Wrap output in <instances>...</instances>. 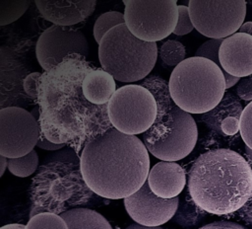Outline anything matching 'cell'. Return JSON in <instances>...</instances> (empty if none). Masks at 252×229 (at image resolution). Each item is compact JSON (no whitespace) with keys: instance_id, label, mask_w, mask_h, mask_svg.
<instances>
[{"instance_id":"37","label":"cell","mask_w":252,"mask_h":229,"mask_svg":"<svg viewBox=\"0 0 252 229\" xmlns=\"http://www.w3.org/2000/svg\"><path fill=\"white\" fill-rule=\"evenodd\" d=\"M126 229H162V228H160L159 226L158 227H148V226L140 225L138 223H133V224H130L128 227H126Z\"/></svg>"},{"instance_id":"4","label":"cell","mask_w":252,"mask_h":229,"mask_svg":"<svg viewBox=\"0 0 252 229\" xmlns=\"http://www.w3.org/2000/svg\"><path fill=\"white\" fill-rule=\"evenodd\" d=\"M94 194L84 180L77 158L53 159L40 166L32 181L30 218L43 212L60 215L89 203Z\"/></svg>"},{"instance_id":"7","label":"cell","mask_w":252,"mask_h":229,"mask_svg":"<svg viewBox=\"0 0 252 229\" xmlns=\"http://www.w3.org/2000/svg\"><path fill=\"white\" fill-rule=\"evenodd\" d=\"M107 110L113 127L128 135L145 133L157 117L155 97L141 85L118 88L108 102Z\"/></svg>"},{"instance_id":"3","label":"cell","mask_w":252,"mask_h":229,"mask_svg":"<svg viewBox=\"0 0 252 229\" xmlns=\"http://www.w3.org/2000/svg\"><path fill=\"white\" fill-rule=\"evenodd\" d=\"M188 191L193 202L208 213L235 212L252 193V169L231 149L209 150L194 161L189 171Z\"/></svg>"},{"instance_id":"11","label":"cell","mask_w":252,"mask_h":229,"mask_svg":"<svg viewBox=\"0 0 252 229\" xmlns=\"http://www.w3.org/2000/svg\"><path fill=\"white\" fill-rule=\"evenodd\" d=\"M90 46L84 34L76 29L52 25L38 37L35 54L39 65L48 71L70 54L89 55Z\"/></svg>"},{"instance_id":"10","label":"cell","mask_w":252,"mask_h":229,"mask_svg":"<svg viewBox=\"0 0 252 229\" xmlns=\"http://www.w3.org/2000/svg\"><path fill=\"white\" fill-rule=\"evenodd\" d=\"M40 137V125L32 113L19 107L0 110V155L25 156L33 150Z\"/></svg>"},{"instance_id":"25","label":"cell","mask_w":252,"mask_h":229,"mask_svg":"<svg viewBox=\"0 0 252 229\" xmlns=\"http://www.w3.org/2000/svg\"><path fill=\"white\" fill-rule=\"evenodd\" d=\"M29 4L30 1H0V25L4 26L19 19Z\"/></svg>"},{"instance_id":"31","label":"cell","mask_w":252,"mask_h":229,"mask_svg":"<svg viewBox=\"0 0 252 229\" xmlns=\"http://www.w3.org/2000/svg\"><path fill=\"white\" fill-rule=\"evenodd\" d=\"M199 229H246L242 225L230 221H216L209 223Z\"/></svg>"},{"instance_id":"30","label":"cell","mask_w":252,"mask_h":229,"mask_svg":"<svg viewBox=\"0 0 252 229\" xmlns=\"http://www.w3.org/2000/svg\"><path fill=\"white\" fill-rule=\"evenodd\" d=\"M237 96L245 101V102H252V77L248 76L243 78L237 88H236Z\"/></svg>"},{"instance_id":"32","label":"cell","mask_w":252,"mask_h":229,"mask_svg":"<svg viewBox=\"0 0 252 229\" xmlns=\"http://www.w3.org/2000/svg\"><path fill=\"white\" fill-rule=\"evenodd\" d=\"M239 210L240 215L243 217V219L252 226V193L247 202Z\"/></svg>"},{"instance_id":"16","label":"cell","mask_w":252,"mask_h":229,"mask_svg":"<svg viewBox=\"0 0 252 229\" xmlns=\"http://www.w3.org/2000/svg\"><path fill=\"white\" fill-rule=\"evenodd\" d=\"M40 15L56 26L69 27L90 17L96 2L94 0H36Z\"/></svg>"},{"instance_id":"15","label":"cell","mask_w":252,"mask_h":229,"mask_svg":"<svg viewBox=\"0 0 252 229\" xmlns=\"http://www.w3.org/2000/svg\"><path fill=\"white\" fill-rule=\"evenodd\" d=\"M220 62L222 71L235 77L252 75V37L235 33L225 38L220 47Z\"/></svg>"},{"instance_id":"23","label":"cell","mask_w":252,"mask_h":229,"mask_svg":"<svg viewBox=\"0 0 252 229\" xmlns=\"http://www.w3.org/2000/svg\"><path fill=\"white\" fill-rule=\"evenodd\" d=\"M158 52L161 61L167 66L175 68L185 60V47L180 41L175 39H168L164 41L160 45Z\"/></svg>"},{"instance_id":"8","label":"cell","mask_w":252,"mask_h":229,"mask_svg":"<svg viewBox=\"0 0 252 229\" xmlns=\"http://www.w3.org/2000/svg\"><path fill=\"white\" fill-rule=\"evenodd\" d=\"M124 18L139 39L157 42L174 32L178 21L175 0H124Z\"/></svg>"},{"instance_id":"28","label":"cell","mask_w":252,"mask_h":229,"mask_svg":"<svg viewBox=\"0 0 252 229\" xmlns=\"http://www.w3.org/2000/svg\"><path fill=\"white\" fill-rule=\"evenodd\" d=\"M195 29L194 25L192 23L190 12L188 6L179 5L178 6V21L177 25L175 27V30L173 32L176 36H184L192 32V30Z\"/></svg>"},{"instance_id":"5","label":"cell","mask_w":252,"mask_h":229,"mask_svg":"<svg viewBox=\"0 0 252 229\" xmlns=\"http://www.w3.org/2000/svg\"><path fill=\"white\" fill-rule=\"evenodd\" d=\"M168 87L175 105L189 114H203L213 110L225 94L222 69L198 56L186 58L173 69Z\"/></svg>"},{"instance_id":"26","label":"cell","mask_w":252,"mask_h":229,"mask_svg":"<svg viewBox=\"0 0 252 229\" xmlns=\"http://www.w3.org/2000/svg\"><path fill=\"white\" fill-rule=\"evenodd\" d=\"M223 39L224 38H211V39L205 41L203 44H201L197 48V50L195 52V56L207 58V59L213 61L214 63H216L220 68H221L219 53H220V47Z\"/></svg>"},{"instance_id":"40","label":"cell","mask_w":252,"mask_h":229,"mask_svg":"<svg viewBox=\"0 0 252 229\" xmlns=\"http://www.w3.org/2000/svg\"><path fill=\"white\" fill-rule=\"evenodd\" d=\"M114 229H120V228H119V227H116V228H114Z\"/></svg>"},{"instance_id":"27","label":"cell","mask_w":252,"mask_h":229,"mask_svg":"<svg viewBox=\"0 0 252 229\" xmlns=\"http://www.w3.org/2000/svg\"><path fill=\"white\" fill-rule=\"evenodd\" d=\"M240 134L246 146L252 149V102L243 110L240 118Z\"/></svg>"},{"instance_id":"35","label":"cell","mask_w":252,"mask_h":229,"mask_svg":"<svg viewBox=\"0 0 252 229\" xmlns=\"http://www.w3.org/2000/svg\"><path fill=\"white\" fill-rule=\"evenodd\" d=\"M238 33L246 34L252 37V22H245L242 24V26L239 28Z\"/></svg>"},{"instance_id":"24","label":"cell","mask_w":252,"mask_h":229,"mask_svg":"<svg viewBox=\"0 0 252 229\" xmlns=\"http://www.w3.org/2000/svg\"><path fill=\"white\" fill-rule=\"evenodd\" d=\"M26 229H68V226L60 215L43 212L30 218Z\"/></svg>"},{"instance_id":"13","label":"cell","mask_w":252,"mask_h":229,"mask_svg":"<svg viewBox=\"0 0 252 229\" xmlns=\"http://www.w3.org/2000/svg\"><path fill=\"white\" fill-rule=\"evenodd\" d=\"M175 122L171 133L162 141L144 143L148 151L161 161L175 162L188 156L198 139V128L191 114L175 105Z\"/></svg>"},{"instance_id":"38","label":"cell","mask_w":252,"mask_h":229,"mask_svg":"<svg viewBox=\"0 0 252 229\" xmlns=\"http://www.w3.org/2000/svg\"><path fill=\"white\" fill-rule=\"evenodd\" d=\"M0 229H26V225L13 223V224H7L2 226Z\"/></svg>"},{"instance_id":"41","label":"cell","mask_w":252,"mask_h":229,"mask_svg":"<svg viewBox=\"0 0 252 229\" xmlns=\"http://www.w3.org/2000/svg\"><path fill=\"white\" fill-rule=\"evenodd\" d=\"M251 77H252V75H251Z\"/></svg>"},{"instance_id":"12","label":"cell","mask_w":252,"mask_h":229,"mask_svg":"<svg viewBox=\"0 0 252 229\" xmlns=\"http://www.w3.org/2000/svg\"><path fill=\"white\" fill-rule=\"evenodd\" d=\"M178 202V196L165 199L156 195L148 182L135 193L124 198L129 216L136 223L148 227H158L170 220L177 210Z\"/></svg>"},{"instance_id":"2","label":"cell","mask_w":252,"mask_h":229,"mask_svg":"<svg viewBox=\"0 0 252 229\" xmlns=\"http://www.w3.org/2000/svg\"><path fill=\"white\" fill-rule=\"evenodd\" d=\"M80 165L85 182L95 194L124 199L147 182L150 157L141 139L113 127L85 145Z\"/></svg>"},{"instance_id":"21","label":"cell","mask_w":252,"mask_h":229,"mask_svg":"<svg viewBox=\"0 0 252 229\" xmlns=\"http://www.w3.org/2000/svg\"><path fill=\"white\" fill-rule=\"evenodd\" d=\"M125 24L124 14L117 11H109L101 14L94 25V38L99 44L102 38L113 28Z\"/></svg>"},{"instance_id":"39","label":"cell","mask_w":252,"mask_h":229,"mask_svg":"<svg viewBox=\"0 0 252 229\" xmlns=\"http://www.w3.org/2000/svg\"><path fill=\"white\" fill-rule=\"evenodd\" d=\"M245 152H246L248 158L252 161V149L250 147H248V146H245Z\"/></svg>"},{"instance_id":"19","label":"cell","mask_w":252,"mask_h":229,"mask_svg":"<svg viewBox=\"0 0 252 229\" xmlns=\"http://www.w3.org/2000/svg\"><path fill=\"white\" fill-rule=\"evenodd\" d=\"M243 110L242 104L233 94L225 93L213 110L201 115V119L211 131L220 134L221 125L230 117L241 118Z\"/></svg>"},{"instance_id":"34","label":"cell","mask_w":252,"mask_h":229,"mask_svg":"<svg viewBox=\"0 0 252 229\" xmlns=\"http://www.w3.org/2000/svg\"><path fill=\"white\" fill-rule=\"evenodd\" d=\"M222 72H223V76H224V80H225V89L231 88V87L234 86L236 83H238V81L240 80L239 77L232 76V75L228 74V73L225 72V71H222Z\"/></svg>"},{"instance_id":"9","label":"cell","mask_w":252,"mask_h":229,"mask_svg":"<svg viewBox=\"0 0 252 229\" xmlns=\"http://www.w3.org/2000/svg\"><path fill=\"white\" fill-rule=\"evenodd\" d=\"M194 28L210 38H225L237 33L246 16L244 0H191Z\"/></svg>"},{"instance_id":"36","label":"cell","mask_w":252,"mask_h":229,"mask_svg":"<svg viewBox=\"0 0 252 229\" xmlns=\"http://www.w3.org/2000/svg\"><path fill=\"white\" fill-rule=\"evenodd\" d=\"M6 168H8V158L0 155V176H3Z\"/></svg>"},{"instance_id":"17","label":"cell","mask_w":252,"mask_h":229,"mask_svg":"<svg viewBox=\"0 0 252 229\" xmlns=\"http://www.w3.org/2000/svg\"><path fill=\"white\" fill-rule=\"evenodd\" d=\"M147 182L152 191L158 197L174 198L185 187V171L175 162L160 161L150 170Z\"/></svg>"},{"instance_id":"22","label":"cell","mask_w":252,"mask_h":229,"mask_svg":"<svg viewBox=\"0 0 252 229\" xmlns=\"http://www.w3.org/2000/svg\"><path fill=\"white\" fill-rule=\"evenodd\" d=\"M38 166V156L37 153L32 150L29 154L19 157L8 159V169L9 171L21 178L29 177L33 174Z\"/></svg>"},{"instance_id":"33","label":"cell","mask_w":252,"mask_h":229,"mask_svg":"<svg viewBox=\"0 0 252 229\" xmlns=\"http://www.w3.org/2000/svg\"><path fill=\"white\" fill-rule=\"evenodd\" d=\"M66 144H56V143H52L50 141H48L47 139L43 138L42 136L39 137L37 143H36V146L41 148V149H44V150H58V149H61L65 146Z\"/></svg>"},{"instance_id":"20","label":"cell","mask_w":252,"mask_h":229,"mask_svg":"<svg viewBox=\"0 0 252 229\" xmlns=\"http://www.w3.org/2000/svg\"><path fill=\"white\" fill-rule=\"evenodd\" d=\"M68 229H113L98 212L89 208H73L60 214Z\"/></svg>"},{"instance_id":"1","label":"cell","mask_w":252,"mask_h":229,"mask_svg":"<svg viewBox=\"0 0 252 229\" xmlns=\"http://www.w3.org/2000/svg\"><path fill=\"white\" fill-rule=\"evenodd\" d=\"M97 69L81 54H70L41 75L37 104L40 136L76 152L113 125L107 105L90 103L83 93L86 75Z\"/></svg>"},{"instance_id":"6","label":"cell","mask_w":252,"mask_h":229,"mask_svg":"<svg viewBox=\"0 0 252 229\" xmlns=\"http://www.w3.org/2000/svg\"><path fill=\"white\" fill-rule=\"evenodd\" d=\"M157 57V42L139 39L126 24L110 30L98 44V59L102 69L120 82H136L148 76Z\"/></svg>"},{"instance_id":"29","label":"cell","mask_w":252,"mask_h":229,"mask_svg":"<svg viewBox=\"0 0 252 229\" xmlns=\"http://www.w3.org/2000/svg\"><path fill=\"white\" fill-rule=\"evenodd\" d=\"M41 75L42 73L40 72L30 73L24 78L22 82V86L25 93L34 100H37L38 87H39V81H40Z\"/></svg>"},{"instance_id":"18","label":"cell","mask_w":252,"mask_h":229,"mask_svg":"<svg viewBox=\"0 0 252 229\" xmlns=\"http://www.w3.org/2000/svg\"><path fill=\"white\" fill-rule=\"evenodd\" d=\"M83 93L85 98L96 106L107 105L116 91L114 78L104 71L97 68L88 73L83 81Z\"/></svg>"},{"instance_id":"14","label":"cell","mask_w":252,"mask_h":229,"mask_svg":"<svg viewBox=\"0 0 252 229\" xmlns=\"http://www.w3.org/2000/svg\"><path fill=\"white\" fill-rule=\"evenodd\" d=\"M141 86L147 88L157 102V117L154 124L143 133V142L154 144L164 140L172 131L175 122V103L170 93L168 82L159 76L146 78Z\"/></svg>"}]
</instances>
